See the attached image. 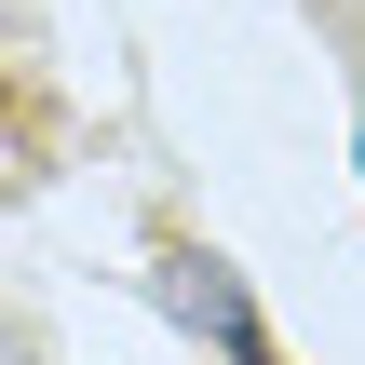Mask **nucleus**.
Masks as SVG:
<instances>
[{
	"mask_svg": "<svg viewBox=\"0 0 365 365\" xmlns=\"http://www.w3.org/2000/svg\"><path fill=\"white\" fill-rule=\"evenodd\" d=\"M176 312H190V325H217V352H244V339H257V312H244V284H230L217 257H176Z\"/></svg>",
	"mask_w": 365,
	"mask_h": 365,
	"instance_id": "nucleus-1",
	"label": "nucleus"
},
{
	"mask_svg": "<svg viewBox=\"0 0 365 365\" xmlns=\"http://www.w3.org/2000/svg\"><path fill=\"white\" fill-rule=\"evenodd\" d=\"M230 365H271V339H244V352H230Z\"/></svg>",
	"mask_w": 365,
	"mask_h": 365,
	"instance_id": "nucleus-2",
	"label": "nucleus"
}]
</instances>
